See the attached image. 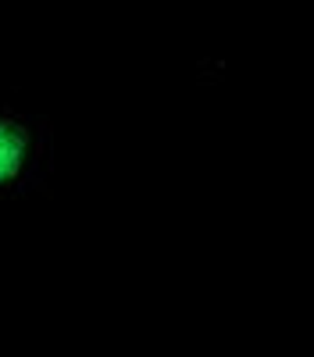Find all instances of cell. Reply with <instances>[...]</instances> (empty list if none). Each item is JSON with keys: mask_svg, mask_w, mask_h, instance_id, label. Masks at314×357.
I'll return each instance as SVG.
<instances>
[{"mask_svg": "<svg viewBox=\"0 0 314 357\" xmlns=\"http://www.w3.org/2000/svg\"><path fill=\"white\" fill-rule=\"evenodd\" d=\"M22 154H25V136H22V129L0 122V183L18 172Z\"/></svg>", "mask_w": 314, "mask_h": 357, "instance_id": "1", "label": "cell"}]
</instances>
